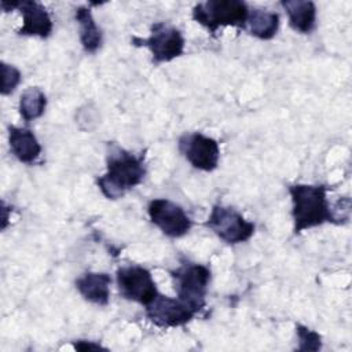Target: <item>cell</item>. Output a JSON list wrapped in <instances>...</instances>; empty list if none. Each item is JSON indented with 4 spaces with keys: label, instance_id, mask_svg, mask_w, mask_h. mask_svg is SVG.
Here are the masks:
<instances>
[{
    "label": "cell",
    "instance_id": "6da1fadb",
    "mask_svg": "<svg viewBox=\"0 0 352 352\" xmlns=\"http://www.w3.org/2000/svg\"><path fill=\"white\" fill-rule=\"evenodd\" d=\"M106 168V173L96 179V184L109 199L121 198L128 190L140 184L146 176L143 157L135 155L118 146H111Z\"/></svg>",
    "mask_w": 352,
    "mask_h": 352
},
{
    "label": "cell",
    "instance_id": "7a4b0ae2",
    "mask_svg": "<svg viewBox=\"0 0 352 352\" xmlns=\"http://www.w3.org/2000/svg\"><path fill=\"white\" fill-rule=\"evenodd\" d=\"M292 198V217L294 234L309 230L324 223H336L327 201V187L319 184L289 186Z\"/></svg>",
    "mask_w": 352,
    "mask_h": 352
},
{
    "label": "cell",
    "instance_id": "3957f363",
    "mask_svg": "<svg viewBox=\"0 0 352 352\" xmlns=\"http://www.w3.org/2000/svg\"><path fill=\"white\" fill-rule=\"evenodd\" d=\"M249 7L241 0H208L192 8V19L212 34L221 26L245 29Z\"/></svg>",
    "mask_w": 352,
    "mask_h": 352
},
{
    "label": "cell",
    "instance_id": "277c9868",
    "mask_svg": "<svg viewBox=\"0 0 352 352\" xmlns=\"http://www.w3.org/2000/svg\"><path fill=\"white\" fill-rule=\"evenodd\" d=\"M177 298L199 312L205 307V297L210 283V270L198 263L186 261L170 271Z\"/></svg>",
    "mask_w": 352,
    "mask_h": 352
},
{
    "label": "cell",
    "instance_id": "5b68a950",
    "mask_svg": "<svg viewBox=\"0 0 352 352\" xmlns=\"http://www.w3.org/2000/svg\"><path fill=\"white\" fill-rule=\"evenodd\" d=\"M206 226L228 245H238L249 241L256 230L254 223L245 219L234 208L223 205H214L212 208Z\"/></svg>",
    "mask_w": 352,
    "mask_h": 352
},
{
    "label": "cell",
    "instance_id": "8992f818",
    "mask_svg": "<svg viewBox=\"0 0 352 352\" xmlns=\"http://www.w3.org/2000/svg\"><path fill=\"white\" fill-rule=\"evenodd\" d=\"M133 45H144L150 50L154 63L170 62L184 51V37L179 29L166 23L155 22L151 25L147 38H132Z\"/></svg>",
    "mask_w": 352,
    "mask_h": 352
},
{
    "label": "cell",
    "instance_id": "52a82bcc",
    "mask_svg": "<svg viewBox=\"0 0 352 352\" xmlns=\"http://www.w3.org/2000/svg\"><path fill=\"white\" fill-rule=\"evenodd\" d=\"M116 280L120 294L129 301L148 305L157 296L158 289L151 272L142 265H124L117 270Z\"/></svg>",
    "mask_w": 352,
    "mask_h": 352
},
{
    "label": "cell",
    "instance_id": "ba28073f",
    "mask_svg": "<svg viewBox=\"0 0 352 352\" xmlns=\"http://www.w3.org/2000/svg\"><path fill=\"white\" fill-rule=\"evenodd\" d=\"M179 151L195 169L212 172L219 165L220 147L219 143L201 132L184 133L179 138Z\"/></svg>",
    "mask_w": 352,
    "mask_h": 352
},
{
    "label": "cell",
    "instance_id": "9c48e42d",
    "mask_svg": "<svg viewBox=\"0 0 352 352\" xmlns=\"http://www.w3.org/2000/svg\"><path fill=\"white\" fill-rule=\"evenodd\" d=\"M147 213L151 223L170 238H180L192 227V220L184 209L165 198H155L150 201Z\"/></svg>",
    "mask_w": 352,
    "mask_h": 352
},
{
    "label": "cell",
    "instance_id": "30bf717a",
    "mask_svg": "<svg viewBox=\"0 0 352 352\" xmlns=\"http://www.w3.org/2000/svg\"><path fill=\"white\" fill-rule=\"evenodd\" d=\"M198 312L182 300L158 296L146 305V318L158 327H179L188 323Z\"/></svg>",
    "mask_w": 352,
    "mask_h": 352
},
{
    "label": "cell",
    "instance_id": "8fae6325",
    "mask_svg": "<svg viewBox=\"0 0 352 352\" xmlns=\"http://www.w3.org/2000/svg\"><path fill=\"white\" fill-rule=\"evenodd\" d=\"M18 10L21 11L23 19L21 29H18V34L47 38L52 33V19L43 4L25 0L19 1Z\"/></svg>",
    "mask_w": 352,
    "mask_h": 352
},
{
    "label": "cell",
    "instance_id": "7c38bea8",
    "mask_svg": "<svg viewBox=\"0 0 352 352\" xmlns=\"http://www.w3.org/2000/svg\"><path fill=\"white\" fill-rule=\"evenodd\" d=\"M111 278L106 272L88 271L76 279V289L81 297L96 305H107L110 300Z\"/></svg>",
    "mask_w": 352,
    "mask_h": 352
},
{
    "label": "cell",
    "instance_id": "4fadbf2b",
    "mask_svg": "<svg viewBox=\"0 0 352 352\" xmlns=\"http://www.w3.org/2000/svg\"><path fill=\"white\" fill-rule=\"evenodd\" d=\"M8 142L14 157L25 164L34 162L41 154V144L36 135L28 128L8 126Z\"/></svg>",
    "mask_w": 352,
    "mask_h": 352
},
{
    "label": "cell",
    "instance_id": "5bb4252c",
    "mask_svg": "<svg viewBox=\"0 0 352 352\" xmlns=\"http://www.w3.org/2000/svg\"><path fill=\"white\" fill-rule=\"evenodd\" d=\"M285 8L289 25L301 34L311 33L316 26V7L309 0H285L280 3Z\"/></svg>",
    "mask_w": 352,
    "mask_h": 352
},
{
    "label": "cell",
    "instance_id": "9a60e30c",
    "mask_svg": "<svg viewBox=\"0 0 352 352\" xmlns=\"http://www.w3.org/2000/svg\"><path fill=\"white\" fill-rule=\"evenodd\" d=\"M245 29L260 40H271L279 29V15L270 10H249Z\"/></svg>",
    "mask_w": 352,
    "mask_h": 352
},
{
    "label": "cell",
    "instance_id": "2e32d148",
    "mask_svg": "<svg viewBox=\"0 0 352 352\" xmlns=\"http://www.w3.org/2000/svg\"><path fill=\"white\" fill-rule=\"evenodd\" d=\"M76 21L80 26V43L87 52H96L102 47L103 36L100 28L96 25L89 8L81 6L76 8Z\"/></svg>",
    "mask_w": 352,
    "mask_h": 352
},
{
    "label": "cell",
    "instance_id": "e0dca14e",
    "mask_svg": "<svg viewBox=\"0 0 352 352\" xmlns=\"http://www.w3.org/2000/svg\"><path fill=\"white\" fill-rule=\"evenodd\" d=\"M45 107H47V98L40 88L30 87L21 95L19 114L26 122H30L41 117L45 111Z\"/></svg>",
    "mask_w": 352,
    "mask_h": 352
},
{
    "label": "cell",
    "instance_id": "ac0fdd59",
    "mask_svg": "<svg viewBox=\"0 0 352 352\" xmlns=\"http://www.w3.org/2000/svg\"><path fill=\"white\" fill-rule=\"evenodd\" d=\"M21 72L6 62H1V95H10L21 82Z\"/></svg>",
    "mask_w": 352,
    "mask_h": 352
},
{
    "label": "cell",
    "instance_id": "d6986e66",
    "mask_svg": "<svg viewBox=\"0 0 352 352\" xmlns=\"http://www.w3.org/2000/svg\"><path fill=\"white\" fill-rule=\"evenodd\" d=\"M296 331H297V338L300 341V346H298L300 351H318V349H320V346H322L320 340L322 338L316 331H314V330H311L305 326H301V324L296 326Z\"/></svg>",
    "mask_w": 352,
    "mask_h": 352
},
{
    "label": "cell",
    "instance_id": "ffe728a7",
    "mask_svg": "<svg viewBox=\"0 0 352 352\" xmlns=\"http://www.w3.org/2000/svg\"><path fill=\"white\" fill-rule=\"evenodd\" d=\"M74 348L78 351H99V349H106L103 348L100 344H95L94 341H84L80 340L77 342H74Z\"/></svg>",
    "mask_w": 352,
    "mask_h": 352
}]
</instances>
